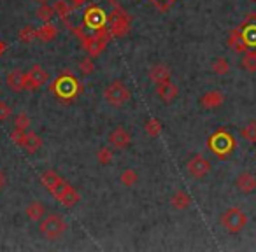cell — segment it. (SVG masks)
I'll list each match as a JSON object with an SVG mask.
<instances>
[{
	"label": "cell",
	"instance_id": "6da1fadb",
	"mask_svg": "<svg viewBox=\"0 0 256 252\" xmlns=\"http://www.w3.org/2000/svg\"><path fill=\"white\" fill-rule=\"evenodd\" d=\"M40 181H42L44 188H46L62 205L67 207V209H72V207L79 202V193L76 191L67 181H64L54 170L44 172Z\"/></svg>",
	"mask_w": 256,
	"mask_h": 252
},
{
	"label": "cell",
	"instance_id": "7a4b0ae2",
	"mask_svg": "<svg viewBox=\"0 0 256 252\" xmlns=\"http://www.w3.org/2000/svg\"><path fill=\"white\" fill-rule=\"evenodd\" d=\"M51 93L56 95L64 102H72L74 98H78L81 93V84H79L78 77L70 72H62L50 86Z\"/></svg>",
	"mask_w": 256,
	"mask_h": 252
},
{
	"label": "cell",
	"instance_id": "3957f363",
	"mask_svg": "<svg viewBox=\"0 0 256 252\" xmlns=\"http://www.w3.org/2000/svg\"><path fill=\"white\" fill-rule=\"evenodd\" d=\"M207 146H209V149L212 151L220 160H226V158L234 153L235 140H234V137H232L230 132H226V130L221 128L209 137Z\"/></svg>",
	"mask_w": 256,
	"mask_h": 252
},
{
	"label": "cell",
	"instance_id": "277c9868",
	"mask_svg": "<svg viewBox=\"0 0 256 252\" xmlns=\"http://www.w3.org/2000/svg\"><path fill=\"white\" fill-rule=\"evenodd\" d=\"M110 16L106 12V9L100 4H92L84 11V18H82V25L88 30L95 32H106L107 26H109Z\"/></svg>",
	"mask_w": 256,
	"mask_h": 252
},
{
	"label": "cell",
	"instance_id": "5b68a950",
	"mask_svg": "<svg viewBox=\"0 0 256 252\" xmlns=\"http://www.w3.org/2000/svg\"><path fill=\"white\" fill-rule=\"evenodd\" d=\"M220 223L223 230L230 235H238L246 226H248V216L238 207H230L220 217Z\"/></svg>",
	"mask_w": 256,
	"mask_h": 252
},
{
	"label": "cell",
	"instance_id": "8992f818",
	"mask_svg": "<svg viewBox=\"0 0 256 252\" xmlns=\"http://www.w3.org/2000/svg\"><path fill=\"white\" fill-rule=\"evenodd\" d=\"M130 98H132V93L126 88V84L123 81H120V79L110 81L106 86V89H104V100L112 107L124 105V103L130 102Z\"/></svg>",
	"mask_w": 256,
	"mask_h": 252
},
{
	"label": "cell",
	"instance_id": "52a82bcc",
	"mask_svg": "<svg viewBox=\"0 0 256 252\" xmlns=\"http://www.w3.org/2000/svg\"><path fill=\"white\" fill-rule=\"evenodd\" d=\"M39 231L48 240H56V238H60L62 235L67 231V223H65L64 217L58 216V214H46V216L40 219Z\"/></svg>",
	"mask_w": 256,
	"mask_h": 252
},
{
	"label": "cell",
	"instance_id": "ba28073f",
	"mask_svg": "<svg viewBox=\"0 0 256 252\" xmlns=\"http://www.w3.org/2000/svg\"><path fill=\"white\" fill-rule=\"evenodd\" d=\"M130 30V16L124 11H121L120 7L114 9V12L110 14L109 26H107V32L110 37H121Z\"/></svg>",
	"mask_w": 256,
	"mask_h": 252
},
{
	"label": "cell",
	"instance_id": "9c48e42d",
	"mask_svg": "<svg viewBox=\"0 0 256 252\" xmlns=\"http://www.w3.org/2000/svg\"><path fill=\"white\" fill-rule=\"evenodd\" d=\"M109 32H95L93 35H86L82 37V47L86 49V53L90 54L92 58L98 56L104 49H106L107 42H109Z\"/></svg>",
	"mask_w": 256,
	"mask_h": 252
},
{
	"label": "cell",
	"instance_id": "30bf717a",
	"mask_svg": "<svg viewBox=\"0 0 256 252\" xmlns=\"http://www.w3.org/2000/svg\"><path fill=\"white\" fill-rule=\"evenodd\" d=\"M186 170H188L190 177L193 179H204L209 175L210 172V161L207 160V158L200 156V154H195V156H192L188 161H186Z\"/></svg>",
	"mask_w": 256,
	"mask_h": 252
},
{
	"label": "cell",
	"instance_id": "8fae6325",
	"mask_svg": "<svg viewBox=\"0 0 256 252\" xmlns=\"http://www.w3.org/2000/svg\"><path fill=\"white\" fill-rule=\"evenodd\" d=\"M48 81H50V72H46L42 67H39V65H34V67L26 72L25 89H28V91H36V89L46 86Z\"/></svg>",
	"mask_w": 256,
	"mask_h": 252
},
{
	"label": "cell",
	"instance_id": "7c38bea8",
	"mask_svg": "<svg viewBox=\"0 0 256 252\" xmlns=\"http://www.w3.org/2000/svg\"><path fill=\"white\" fill-rule=\"evenodd\" d=\"M109 142L114 149H120V151L126 149V147H130V144H132V133L128 132L126 128H123V126H118V128H114L112 132H110Z\"/></svg>",
	"mask_w": 256,
	"mask_h": 252
},
{
	"label": "cell",
	"instance_id": "4fadbf2b",
	"mask_svg": "<svg viewBox=\"0 0 256 252\" xmlns=\"http://www.w3.org/2000/svg\"><path fill=\"white\" fill-rule=\"evenodd\" d=\"M198 102H200V107H204V109H207V110H212L223 105L224 95L221 91H218V89H210V91L204 93V95L200 96Z\"/></svg>",
	"mask_w": 256,
	"mask_h": 252
},
{
	"label": "cell",
	"instance_id": "5bb4252c",
	"mask_svg": "<svg viewBox=\"0 0 256 252\" xmlns=\"http://www.w3.org/2000/svg\"><path fill=\"white\" fill-rule=\"evenodd\" d=\"M235 188L242 195H251L252 191H256V177L251 172H240L235 179Z\"/></svg>",
	"mask_w": 256,
	"mask_h": 252
},
{
	"label": "cell",
	"instance_id": "9a60e30c",
	"mask_svg": "<svg viewBox=\"0 0 256 252\" xmlns=\"http://www.w3.org/2000/svg\"><path fill=\"white\" fill-rule=\"evenodd\" d=\"M25 82H26V72L20 70V68L11 70L8 74V77H6V84H8V88L14 93L23 91V89H25Z\"/></svg>",
	"mask_w": 256,
	"mask_h": 252
},
{
	"label": "cell",
	"instance_id": "2e32d148",
	"mask_svg": "<svg viewBox=\"0 0 256 252\" xmlns=\"http://www.w3.org/2000/svg\"><path fill=\"white\" fill-rule=\"evenodd\" d=\"M228 47L234 49L235 53H246L249 49V46L246 44L244 40V35H242V30L240 28H234L228 35V40H226Z\"/></svg>",
	"mask_w": 256,
	"mask_h": 252
},
{
	"label": "cell",
	"instance_id": "e0dca14e",
	"mask_svg": "<svg viewBox=\"0 0 256 252\" xmlns=\"http://www.w3.org/2000/svg\"><path fill=\"white\" fill-rule=\"evenodd\" d=\"M158 96H160V100L162 102H165V103H170V102H174L176 100V96H178V93H179V89H178V86L174 84V82H164V84H160L158 86Z\"/></svg>",
	"mask_w": 256,
	"mask_h": 252
},
{
	"label": "cell",
	"instance_id": "ac0fdd59",
	"mask_svg": "<svg viewBox=\"0 0 256 252\" xmlns=\"http://www.w3.org/2000/svg\"><path fill=\"white\" fill-rule=\"evenodd\" d=\"M150 79L156 86H160V84H164V82L170 81V70H168V67H165V65H162V63L154 65L150 70Z\"/></svg>",
	"mask_w": 256,
	"mask_h": 252
},
{
	"label": "cell",
	"instance_id": "d6986e66",
	"mask_svg": "<svg viewBox=\"0 0 256 252\" xmlns=\"http://www.w3.org/2000/svg\"><path fill=\"white\" fill-rule=\"evenodd\" d=\"M23 149L26 151V153L30 154H36L37 151L42 147V139H40L39 135H37L36 132H26L25 135V140H23Z\"/></svg>",
	"mask_w": 256,
	"mask_h": 252
},
{
	"label": "cell",
	"instance_id": "ffe728a7",
	"mask_svg": "<svg viewBox=\"0 0 256 252\" xmlns=\"http://www.w3.org/2000/svg\"><path fill=\"white\" fill-rule=\"evenodd\" d=\"M170 205L174 207L176 210H186L192 205V196L186 191H182V189L181 191H176L170 198Z\"/></svg>",
	"mask_w": 256,
	"mask_h": 252
},
{
	"label": "cell",
	"instance_id": "44dd1931",
	"mask_svg": "<svg viewBox=\"0 0 256 252\" xmlns=\"http://www.w3.org/2000/svg\"><path fill=\"white\" fill-rule=\"evenodd\" d=\"M26 217H28L30 221H34V223H39L40 219H42L44 216H46V205L40 202H32L28 207H26Z\"/></svg>",
	"mask_w": 256,
	"mask_h": 252
},
{
	"label": "cell",
	"instance_id": "7402d4cb",
	"mask_svg": "<svg viewBox=\"0 0 256 252\" xmlns=\"http://www.w3.org/2000/svg\"><path fill=\"white\" fill-rule=\"evenodd\" d=\"M240 67L244 68L246 72H249V74H254L256 72V49L254 47H251V49H248L244 53V56H242V60H240Z\"/></svg>",
	"mask_w": 256,
	"mask_h": 252
},
{
	"label": "cell",
	"instance_id": "603a6c76",
	"mask_svg": "<svg viewBox=\"0 0 256 252\" xmlns=\"http://www.w3.org/2000/svg\"><path fill=\"white\" fill-rule=\"evenodd\" d=\"M242 30V35H244L246 44L251 47H256V23H242L240 26Z\"/></svg>",
	"mask_w": 256,
	"mask_h": 252
},
{
	"label": "cell",
	"instance_id": "cb8c5ba5",
	"mask_svg": "<svg viewBox=\"0 0 256 252\" xmlns=\"http://www.w3.org/2000/svg\"><path fill=\"white\" fill-rule=\"evenodd\" d=\"M56 26L53 25V23H44L42 26H40L39 30H37V39L42 40V42H51V40L56 37Z\"/></svg>",
	"mask_w": 256,
	"mask_h": 252
},
{
	"label": "cell",
	"instance_id": "d4e9b609",
	"mask_svg": "<svg viewBox=\"0 0 256 252\" xmlns=\"http://www.w3.org/2000/svg\"><path fill=\"white\" fill-rule=\"evenodd\" d=\"M240 137L249 144H256V121H249L240 128Z\"/></svg>",
	"mask_w": 256,
	"mask_h": 252
},
{
	"label": "cell",
	"instance_id": "484cf974",
	"mask_svg": "<svg viewBox=\"0 0 256 252\" xmlns=\"http://www.w3.org/2000/svg\"><path fill=\"white\" fill-rule=\"evenodd\" d=\"M210 70H212L216 75H224V74H228V72H230V63H228L226 58L220 56V58H216V60L212 61V65H210Z\"/></svg>",
	"mask_w": 256,
	"mask_h": 252
},
{
	"label": "cell",
	"instance_id": "4316f807",
	"mask_svg": "<svg viewBox=\"0 0 256 252\" xmlns=\"http://www.w3.org/2000/svg\"><path fill=\"white\" fill-rule=\"evenodd\" d=\"M144 128H146V133L150 137H158L162 133V123L158 117H150L144 124Z\"/></svg>",
	"mask_w": 256,
	"mask_h": 252
},
{
	"label": "cell",
	"instance_id": "83f0119b",
	"mask_svg": "<svg viewBox=\"0 0 256 252\" xmlns=\"http://www.w3.org/2000/svg\"><path fill=\"white\" fill-rule=\"evenodd\" d=\"M120 181H121V184L126 186V188H132V186H136L137 181H139V175H137L136 170L128 168V170H124L123 174L120 175Z\"/></svg>",
	"mask_w": 256,
	"mask_h": 252
},
{
	"label": "cell",
	"instance_id": "f1b7e54d",
	"mask_svg": "<svg viewBox=\"0 0 256 252\" xmlns=\"http://www.w3.org/2000/svg\"><path fill=\"white\" fill-rule=\"evenodd\" d=\"M54 14H56V12H54V7H51V5H48V4H42L39 9H37V18H39L42 23H50Z\"/></svg>",
	"mask_w": 256,
	"mask_h": 252
},
{
	"label": "cell",
	"instance_id": "f546056e",
	"mask_svg": "<svg viewBox=\"0 0 256 252\" xmlns=\"http://www.w3.org/2000/svg\"><path fill=\"white\" fill-rule=\"evenodd\" d=\"M36 39H37V30L34 28V26H30V25L23 26L22 32H20V40H22V42H25V44H30V42H34Z\"/></svg>",
	"mask_w": 256,
	"mask_h": 252
},
{
	"label": "cell",
	"instance_id": "4dcf8cb0",
	"mask_svg": "<svg viewBox=\"0 0 256 252\" xmlns=\"http://www.w3.org/2000/svg\"><path fill=\"white\" fill-rule=\"evenodd\" d=\"M54 12H56L58 16H60L62 19H65L68 16V12L72 11V7L70 5H68V2H65V0H56V2H54Z\"/></svg>",
	"mask_w": 256,
	"mask_h": 252
},
{
	"label": "cell",
	"instance_id": "1f68e13d",
	"mask_svg": "<svg viewBox=\"0 0 256 252\" xmlns=\"http://www.w3.org/2000/svg\"><path fill=\"white\" fill-rule=\"evenodd\" d=\"M78 68H79V72H81V74H84V75L93 74V72H95V63H93L92 56H88V58H82V60L79 61Z\"/></svg>",
	"mask_w": 256,
	"mask_h": 252
},
{
	"label": "cell",
	"instance_id": "d6a6232c",
	"mask_svg": "<svg viewBox=\"0 0 256 252\" xmlns=\"http://www.w3.org/2000/svg\"><path fill=\"white\" fill-rule=\"evenodd\" d=\"M96 160H98L100 165H110L112 163V151H110V147H102V149H98V153H96Z\"/></svg>",
	"mask_w": 256,
	"mask_h": 252
},
{
	"label": "cell",
	"instance_id": "836d02e7",
	"mask_svg": "<svg viewBox=\"0 0 256 252\" xmlns=\"http://www.w3.org/2000/svg\"><path fill=\"white\" fill-rule=\"evenodd\" d=\"M14 128L23 130V132H26V130L30 128V117L26 116L25 112H20L18 116L14 117Z\"/></svg>",
	"mask_w": 256,
	"mask_h": 252
},
{
	"label": "cell",
	"instance_id": "e575fe53",
	"mask_svg": "<svg viewBox=\"0 0 256 252\" xmlns=\"http://www.w3.org/2000/svg\"><path fill=\"white\" fill-rule=\"evenodd\" d=\"M25 135H26V132H23V130L14 128V130H12V132H11V135H9V137H11V140L16 144V146L22 147V146H23V140H25Z\"/></svg>",
	"mask_w": 256,
	"mask_h": 252
},
{
	"label": "cell",
	"instance_id": "d590c367",
	"mask_svg": "<svg viewBox=\"0 0 256 252\" xmlns=\"http://www.w3.org/2000/svg\"><path fill=\"white\" fill-rule=\"evenodd\" d=\"M11 114H12L11 107H9L6 102H0V123H2V121H6V119H9V117H11Z\"/></svg>",
	"mask_w": 256,
	"mask_h": 252
},
{
	"label": "cell",
	"instance_id": "8d00e7d4",
	"mask_svg": "<svg viewBox=\"0 0 256 252\" xmlns=\"http://www.w3.org/2000/svg\"><path fill=\"white\" fill-rule=\"evenodd\" d=\"M172 2H174V0H153V4L158 5V9H162V11H164V9H167Z\"/></svg>",
	"mask_w": 256,
	"mask_h": 252
},
{
	"label": "cell",
	"instance_id": "74e56055",
	"mask_svg": "<svg viewBox=\"0 0 256 252\" xmlns=\"http://www.w3.org/2000/svg\"><path fill=\"white\" fill-rule=\"evenodd\" d=\"M6 184H8V179H6V174L2 170H0V191L6 188Z\"/></svg>",
	"mask_w": 256,
	"mask_h": 252
},
{
	"label": "cell",
	"instance_id": "f35d334b",
	"mask_svg": "<svg viewBox=\"0 0 256 252\" xmlns=\"http://www.w3.org/2000/svg\"><path fill=\"white\" fill-rule=\"evenodd\" d=\"M4 51H6V44L2 42V40H0V54L4 53Z\"/></svg>",
	"mask_w": 256,
	"mask_h": 252
},
{
	"label": "cell",
	"instance_id": "ab89813d",
	"mask_svg": "<svg viewBox=\"0 0 256 252\" xmlns=\"http://www.w3.org/2000/svg\"><path fill=\"white\" fill-rule=\"evenodd\" d=\"M70 2H72L74 5H78V4H81V2H84V0H70Z\"/></svg>",
	"mask_w": 256,
	"mask_h": 252
},
{
	"label": "cell",
	"instance_id": "60d3db41",
	"mask_svg": "<svg viewBox=\"0 0 256 252\" xmlns=\"http://www.w3.org/2000/svg\"><path fill=\"white\" fill-rule=\"evenodd\" d=\"M249 2H256V0H249Z\"/></svg>",
	"mask_w": 256,
	"mask_h": 252
},
{
	"label": "cell",
	"instance_id": "b9f144b4",
	"mask_svg": "<svg viewBox=\"0 0 256 252\" xmlns=\"http://www.w3.org/2000/svg\"><path fill=\"white\" fill-rule=\"evenodd\" d=\"M40 2H46V0H40Z\"/></svg>",
	"mask_w": 256,
	"mask_h": 252
}]
</instances>
